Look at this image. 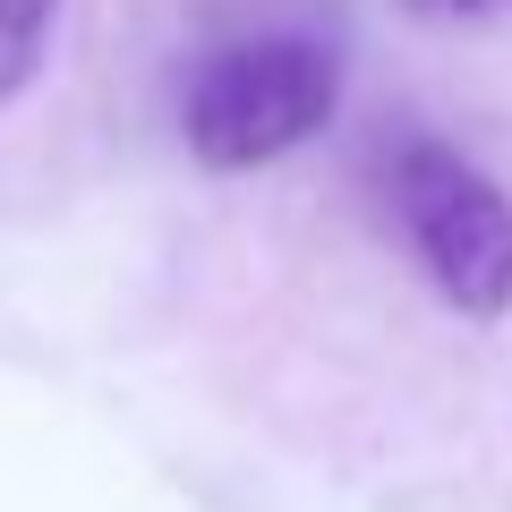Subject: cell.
Returning <instances> with one entry per match:
<instances>
[{"mask_svg": "<svg viewBox=\"0 0 512 512\" xmlns=\"http://www.w3.org/2000/svg\"><path fill=\"white\" fill-rule=\"evenodd\" d=\"M350 205L376 256L453 333L512 325V171L436 120H376L350 154Z\"/></svg>", "mask_w": 512, "mask_h": 512, "instance_id": "6da1fadb", "label": "cell"}, {"mask_svg": "<svg viewBox=\"0 0 512 512\" xmlns=\"http://www.w3.org/2000/svg\"><path fill=\"white\" fill-rule=\"evenodd\" d=\"M333 120H342V52L299 26L205 43L180 77V146L214 180L299 163L333 137Z\"/></svg>", "mask_w": 512, "mask_h": 512, "instance_id": "7a4b0ae2", "label": "cell"}, {"mask_svg": "<svg viewBox=\"0 0 512 512\" xmlns=\"http://www.w3.org/2000/svg\"><path fill=\"white\" fill-rule=\"evenodd\" d=\"M52 18H60V0H0V103H18V94L43 77Z\"/></svg>", "mask_w": 512, "mask_h": 512, "instance_id": "3957f363", "label": "cell"}, {"mask_svg": "<svg viewBox=\"0 0 512 512\" xmlns=\"http://www.w3.org/2000/svg\"><path fill=\"white\" fill-rule=\"evenodd\" d=\"M393 9L419 26H504L512 18V0H393Z\"/></svg>", "mask_w": 512, "mask_h": 512, "instance_id": "277c9868", "label": "cell"}]
</instances>
